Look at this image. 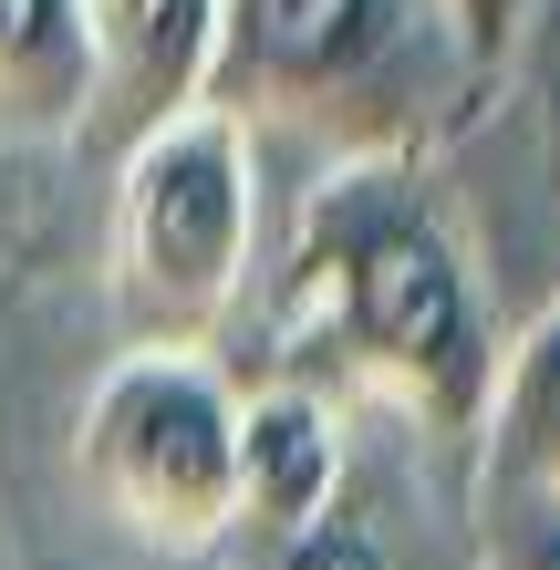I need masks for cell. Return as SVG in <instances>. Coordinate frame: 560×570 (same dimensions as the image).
<instances>
[{"label": "cell", "mask_w": 560, "mask_h": 570, "mask_svg": "<svg viewBox=\"0 0 560 570\" xmlns=\"http://www.w3.org/2000/svg\"><path fill=\"white\" fill-rule=\"evenodd\" d=\"M94 125V31L83 0H0V136L62 146Z\"/></svg>", "instance_id": "ba28073f"}, {"label": "cell", "mask_w": 560, "mask_h": 570, "mask_svg": "<svg viewBox=\"0 0 560 570\" xmlns=\"http://www.w3.org/2000/svg\"><path fill=\"white\" fill-rule=\"evenodd\" d=\"M291 374L468 466L499 384V301L425 156H322L281 259Z\"/></svg>", "instance_id": "6da1fadb"}, {"label": "cell", "mask_w": 560, "mask_h": 570, "mask_svg": "<svg viewBox=\"0 0 560 570\" xmlns=\"http://www.w3.org/2000/svg\"><path fill=\"white\" fill-rule=\"evenodd\" d=\"M436 11H446V31H456V52H468V73L488 83V73H509V62H519L540 0H436Z\"/></svg>", "instance_id": "8fae6325"}, {"label": "cell", "mask_w": 560, "mask_h": 570, "mask_svg": "<svg viewBox=\"0 0 560 570\" xmlns=\"http://www.w3.org/2000/svg\"><path fill=\"white\" fill-rule=\"evenodd\" d=\"M478 570H560V488H488L468 478Z\"/></svg>", "instance_id": "30bf717a"}, {"label": "cell", "mask_w": 560, "mask_h": 570, "mask_svg": "<svg viewBox=\"0 0 560 570\" xmlns=\"http://www.w3.org/2000/svg\"><path fill=\"white\" fill-rule=\"evenodd\" d=\"M343 446H353V405H343V394H322L302 374L239 384V540H228V550L302 529L322 498H333Z\"/></svg>", "instance_id": "52a82bcc"}, {"label": "cell", "mask_w": 560, "mask_h": 570, "mask_svg": "<svg viewBox=\"0 0 560 570\" xmlns=\"http://www.w3.org/2000/svg\"><path fill=\"white\" fill-rule=\"evenodd\" d=\"M468 83L436 0H218L208 105L249 136L281 125L322 156H425Z\"/></svg>", "instance_id": "7a4b0ae2"}, {"label": "cell", "mask_w": 560, "mask_h": 570, "mask_svg": "<svg viewBox=\"0 0 560 570\" xmlns=\"http://www.w3.org/2000/svg\"><path fill=\"white\" fill-rule=\"evenodd\" d=\"M83 31H94V125L115 146L208 105L218 0H83Z\"/></svg>", "instance_id": "8992f818"}, {"label": "cell", "mask_w": 560, "mask_h": 570, "mask_svg": "<svg viewBox=\"0 0 560 570\" xmlns=\"http://www.w3.org/2000/svg\"><path fill=\"white\" fill-rule=\"evenodd\" d=\"M468 478L488 488H560V301L499 343V384H488V425Z\"/></svg>", "instance_id": "9c48e42d"}, {"label": "cell", "mask_w": 560, "mask_h": 570, "mask_svg": "<svg viewBox=\"0 0 560 570\" xmlns=\"http://www.w3.org/2000/svg\"><path fill=\"white\" fill-rule=\"evenodd\" d=\"M259 271V136L187 105L125 146L115 177V322L156 353H218Z\"/></svg>", "instance_id": "3957f363"}, {"label": "cell", "mask_w": 560, "mask_h": 570, "mask_svg": "<svg viewBox=\"0 0 560 570\" xmlns=\"http://www.w3.org/2000/svg\"><path fill=\"white\" fill-rule=\"evenodd\" d=\"M73 488L115 540L218 560L239 540V374L218 353L125 343L73 415Z\"/></svg>", "instance_id": "277c9868"}, {"label": "cell", "mask_w": 560, "mask_h": 570, "mask_svg": "<svg viewBox=\"0 0 560 570\" xmlns=\"http://www.w3.org/2000/svg\"><path fill=\"white\" fill-rule=\"evenodd\" d=\"M239 570H478L468 466L436 456L415 425L353 405V446H343L333 498L302 529H281V540H249Z\"/></svg>", "instance_id": "5b68a950"}]
</instances>
